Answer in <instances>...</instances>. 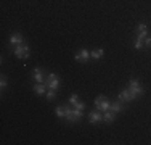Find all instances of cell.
Returning <instances> with one entry per match:
<instances>
[{
  "label": "cell",
  "instance_id": "cell-1",
  "mask_svg": "<svg viewBox=\"0 0 151 145\" xmlns=\"http://www.w3.org/2000/svg\"><path fill=\"white\" fill-rule=\"evenodd\" d=\"M13 55H15L16 58H19V60H27L29 55H31L29 45H27L26 42L19 44V45H15V47H13Z\"/></svg>",
  "mask_w": 151,
  "mask_h": 145
},
{
  "label": "cell",
  "instance_id": "cell-2",
  "mask_svg": "<svg viewBox=\"0 0 151 145\" xmlns=\"http://www.w3.org/2000/svg\"><path fill=\"white\" fill-rule=\"evenodd\" d=\"M93 105H95V108L100 111H108L111 108V100H108L105 95H98L95 99V102H93Z\"/></svg>",
  "mask_w": 151,
  "mask_h": 145
},
{
  "label": "cell",
  "instance_id": "cell-3",
  "mask_svg": "<svg viewBox=\"0 0 151 145\" xmlns=\"http://www.w3.org/2000/svg\"><path fill=\"white\" fill-rule=\"evenodd\" d=\"M127 89L132 92V95H134L135 99H137V97H140V95H143V94H145V90H143L142 84H140V82L137 81V79H130V81H129Z\"/></svg>",
  "mask_w": 151,
  "mask_h": 145
},
{
  "label": "cell",
  "instance_id": "cell-4",
  "mask_svg": "<svg viewBox=\"0 0 151 145\" xmlns=\"http://www.w3.org/2000/svg\"><path fill=\"white\" fill-rule=\"evenodd\" d=\"M45 84L48 86V89L58 90V87H60V78H58V74H56V72H48V76H47V79H45Z\"/></svg>",
  "mask_w": 151,
  "mask_h": 145
},
{
  "label": "cell",
  "instance_id": "cell-5",
  "mask_svg": "<svg viewBox=\"0 0 151 145\" xmlns=\"http://www.w3.org/2000/svg\"><path fill=\"white\" fill-rule=\"evenodd\" d=\"M47 76H48V72L45 70H42V68H34L32 70V79L35 82H45Z\"/></svg>",
  "mask_w": 151,
  "mask_h": 145
},
{
  "label": "cell",
  "instance_id": "cell-6",
  "mask_svg": "<svg viewBox=\"0 0 151 145\" xmlns=\"http://www.w3.org/2000/svg\"><path fill=\"white\" fill-rule=\"evenodd\" d=\"M87 118H88V123H90V124H96V123H101V121H103V111H100V110H93V111H90V113L87 115Z\"/></svg>",
  "mask_w": 151,
  "mask_h": 145
},
{
  "label": "cell",
  "instance_id": "cell-7",
  "mask_svg": "<svg viewBox=\"0 0 151 145\" xmlns=\"http://www.w3.org/2000/svg\"><path fill=\"white\" fill-rule=\"evenodd\" d=\"M88 58H92V57H90V52H88L87 49H81V50H79V52L74 55V60L79 61V63H87Z\"/></svg>",
  "mask_w": 151,
  "mask_h": 145
},
{
  "label": "cell",
  "instance_id": "cell-8",
  "mask_svg": "<svg viewBox=\"0 0 151 145\" xmlns=\"http://www.w3.org/2000/svg\"><path fill=\"white\" fill-rule=\"evenodd\" d=\"M117 99H119L121 102H124V103H127V102H134L135 97L132 95V92L129 89H124V90H121V92L117 94Z\"/></svg>",
  "mask_w": 151,
  "mask_h": 145
},
{
  "label": "cell",
  "instance_id": "cell-9",
  "mask_svg": "<svg viewBox=\"0 0 151 145\" xmlns=\"http://www.w3.org/2000/svg\"><path fill=\"white\" fill-rule=\"evenodd\" d=\"M19 44H24V37L21 32H13L12 36H10V45H19Z\"/></svg>",
  "mask_w": 151,
  "mask_h": 145
},
{
  "label": "cell",
  "instance_id": "cell-10",
  "mask_svg": "<svg viewBox=\"0 0 151 145\" xmlns=\"http://www.w3.org/2000/svg\"><path fill=\"white\" fill-rule=\"evenodd\" d=\"M47 90H48V86H47L45 82H35V86H34V92L37 94V95H45Z\"/></svg>",
  "mask_w": 151,
  "mask_h": 145
},
{
  "label": "cell",
  "instance_id": "cell-11",
  "mask_svg": "<svg viewBox=\"0 0 151 145\" xmlns=\"http://www.w3.org/2000/svg\"><path fill=\"white\" fill-rule=\"evenodd\" d=\"M124 108H125V103L117 99L116 102H111V108H109V110H111V111H114V113H121V111L124 110Z\"/></svg>",
  "mask_w": 151,
  "mask_h": 145
},
{
  "label": "cell",
  "instance_id": "cell-12",
  "mask_svg": "<svg viewBox=\"0 0 151 145\" xmlns=\"http://www.w3.org/2000/svg\"><path fill=\"white\" fill-rule=\"evenodd\" d=\"M114 119H116V113L114 111H111V110L103 111V121L105 123H113Z\"/></svg>",
  "mask_w": 151,
  "mask_h": 145
},
{
  "label": "cell",
  "instance_id": "cell-13",
  "mask_svg": "<svg viewBox=\"0 0 151 145\" xmlns=\"http://www.w3.org/2000/svg\"><path fill=\"white\" fill-rule=\"evenodd\" d=\"M103 55H105V50H103V49H95V50H92V52H90V57L93 58V60H100Z\"/></svg>",
  "mask_w": 151,
  "mask_h": 145
},
{
  "label": "cell",
  "instance_id": "cell-14",
  "mask_svg": "<svg viewBox=\"0 0 151 145\" xmlns=\"http://www.w3.org/2000/svg\"><path fill=\"white\" fill-rule=\"evenodd\" d=\"M55 113H56V116H58V118H61V119H64V116H66L64 107H61V105H58V107L55 108Z\"/></svg>",
  "mask_w": 151,
  "mask_h": 145
},
{
  "label": "cell",
  "instance_id": "cell-15",
  "mask_svg": "<svg viewBox=\"0 0 151 145\" xmlns=\"http://www.w3.org/2000/svg\"><path fill=\"white\" fill-rule=\"evenodd\" d=\"M45 97H47V100H48V102H53L56 99V90L48 89V90H47V94H45Z\"/></svg>",
  "mask_w": 151,
  "mask_h": 145
},
{
  "label": "cell",
  "instance_id": "cell-16",
  "mask_svg": "<svg viewBox=\"0 0 151 145\" xmlns=\"http://www.w3.org/2000/svg\"><path fill=\"white\" fill-rule=\"evenodd\" d=\"M6 86H8V81H6V76H5V74H2V76H0V89L3 90Z\"/></svg>",
  "mask_w": 151,
  "mask_h": 145
},
{
  "label": "cell",
  "instance_id": "cell-17",
  "mask_svg": "<svg viewBox=\"0 0 151 145\" xmlns=\"http://www.w3.org/2000/svg\"><path fill=\"white\" fill-rule=\"evenodd\" d=\"M134 47H135L137 50H142L143 47H145V42H143V41H140V39H137L135 44H134Z\"/></svg>",
  "mask_w": 151,
  "mask_h": 145
},
{
  "label": "cell",
  "instance_id": "cell-18",
  "mask_svg": "<svg viewBox=\"0 0 151 145\" xmlns=\"http://www.w3.org/2000/svg\"><path fill=\"white\" fill-rule=\"evenodd\" d=\"M77 102H79V95H77V94H73V95L69 97V102H68V103L74 105V103H77Z\"/></svg>",
  "mask_w": 151,
  "mask_h": 145
},
{
  "label": "cell",
  "instance_id": "cell-19",
  "mask_svg": "<svg viewBox=\"0 0 151 145\" xmlns=\"http://www.w3.org/2000/svg\"><path fill=\"white\" fill-rule=\"evenodd\" d=\"M73 107H74V108H77V110H82V111L85 110V103H84V102H81V100H79L77 103H74Z\"/></svg>",
  "mask_w": 151,
  "mask_h": 145
},
{
  "label": "cell",
  "instance_id": "cell-20",
  "mask_svg": "<svg viewBox=\"0 0 151 145\" xmlns=\"http://www.w3.org/2000/svg\"><path fill=\"white\" fill-rule=\"evenodd\" d=\"M143 42H145V47H146V49H151V36H146Z\"/></svg>",
  "mask_w": 151,
  "mask_h": 145
}]
</instances>
